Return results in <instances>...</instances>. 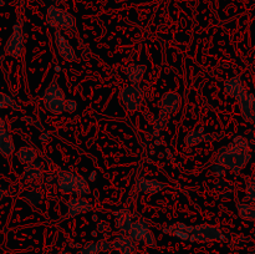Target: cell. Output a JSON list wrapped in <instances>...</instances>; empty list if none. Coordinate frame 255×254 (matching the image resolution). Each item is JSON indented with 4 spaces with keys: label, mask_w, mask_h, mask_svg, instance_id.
Here are the masks:
<instances>
[{
    "label": "cell",
    "mask_w": 255,
    "mask_h": 254,
    "mask_svg": "<svg viewBox=\"0 0 255 254\" xmlns=\"http://www.w3.org/2000/svg\"><path fill=\"white\" fill-rule=\"evenodd\" d=\"M251 158L252 148L249 141L244 136H237L228 146L218 152L216 163L239 173L242 169L246 168Z\"/></svg>",
    "instance_id": "6da1fadb"
},
{
    "label": "cell",
    "mask_w": 255,
    "mask_h": 254,
    "mask_svg": "<svg viewBox=\"0 0 255 254\" xmlns=\"http://www.w3.org/2000/svg\"><path fill=\"white\" fill-rule=\"evenodd\" d=\"M57 187L66 194L85 197L90 193V187L86 179L80 174L70 171H60L57 173Z\"/></svg>",
    "instance_id": "7a4b0ae2"
},
{
    "label": "cell",
    "mask_w": 255,
    "mask_h": 254,
    "mask_svg": "<svg viewBox=\"0 0 255 254\" xmlns=\"http://www.w3.org/2000/svg\"><path fill=\"white\" fill-rule=\"evenodd\" d=\"M46 22L54 29L75 31L76 30V19L71 12L57 6H50L46 11Z\"/></svg>",
    "instance_id": "3957f363"
},
{
    "label": "cell",
    "mask_w": 255,
    "mask_h": 254,
    "mask_svg": "<svg viewBox=\"0 0 255 254\" xmlns=\"http://www.w3.org/2000/svg\"><path fill=\"white\" fill-rule=\"evenodd\" d=\"M24 45H25V31H24V25H22L21 19L16 21L14 25L12 32L10 34L9 39L6 40L4 46L5 54L9 55L10 57L14 59H20L24 52Z\"/></svg>",
    "instance_id": "277c9868"
},
{
    "label": "cell",
    "mask_w": 255,
    "mask_h": 254,
    "mask_svg": "<svg viewBox=\"0 0 255 254\" xmlns=\"http://www.w3.org/2000/svg\"><path fill=\"white\" fill-rule=\"evenodd\" d=\"M189 241L197 243H209V242L226 241V236L217 227L211 224H198V226H192Z\"/></svg>",
    "instance_id": "5b68a950"
},
{
    "label": "cell",
    "mask_w": 255,
    "mask_h": 254,
    "mask_svg": "<svg viewBox=\"0 0 255 254\" xmlns=\"http://www.w3.org/2000/svg\"><path fill=\"white\" fill-rule=\"evenodd\" d=\"M143 97V90L138 85H129V86L124 87L120 92V100H121L125 110L128 112L137 111L142 106Z\"/></svg>",
    "instance_id": "8992f818"
},
{
    "label": "cell",
    "mask_w": 255,
    "mask_h": 254,
    "mask_svg": "<svg viewBox=\"0 0 255 254\" xmlns=\"http://www.w3.org/2000/svg\"><path fill=\"white\" fill-rule=\"evenodd\" d=\"M182 105V97L178 92L169 91L162 96L159 101V109H161V117H168L169 115L174 114L179 110Z\"/></svg>",
    "instance_id": "52a82bcc"
},
{
    "label": "cell",
    "mask_w": 255,
    "mask_h": 254,
    "mask_svg": "<svg viewBox=\"0 0 255 254\" xmlns=\"http://www.w3.org/2000/svg\"><path fill=\"white\" fill-rule=\"evenodd\" d=\"M55 37V45H56L57 52L60 54V56L65 60V61L74 62L77 60L76 52H75L74 47L71 46V44L69 42V40L66 39L64 34L59 30H55L54 32Z\"/></svg>",
    "instance_id": "ba28073f"
},
{
    "label": "cell",
    "mask_w": 255,
    "mask_h": 254,
    "mask_svg": "<svg viewBox=\"0 0 255 254\" xmlns=\"http://www.w3.org/2000/svg\"><path fill=\"white\" fill-rule=\"evenodd\" d=\"M66 207V216L69 218H74V217L80 216V214L87 213L92 209V204L85 197H72L67 201Z\"/></svg>",
    "instance_id": "9c48e42d"
},
{
    "label": "cell",
    "mask_w": 255,
    "mask_h": 254,
    "mask_svg": "<svg viewBox=\"0 0 255 254\" xmlns=\"http://www.w3.org/2000/svg\"><path fill=\"white\" fill-rule=\"evenodd\" d=\"M239 110H241L242 117L248 124L255 122V96L251 92L247 91L243 97L238 100Z\"/></svg>",
    "instance_id": "30bf717a"
},
{
    "label": "cell",
    "mask_w": 255,
    "mask_h": 254,
    "mask_svg": "<svg viewBox=\"0 0 255 254\" xmlns=\"http://www.w3.org/2000/svg\"><path fill=\"white\" fill-rule=\"evenodd\" d=\"M224 92H226L228 96L233 97V99H236L237 101H238L241 97H243L244 95L247 94L243 80L239 76H234L226 80V81H224Z\"/></svg>",
    "instance_id": "8fae6325"
},
{
    "label": "cell",
    "mask_w": 255,
    "mask_h": 254,
    "mask_svg": "<svg viewBox=\"0 0 255 254\" xmlns=\"http://www.w3.org/2000/svg\"><path fill=\"white\" fill-rule=\"evenodd\" d=\"M112 249L119 254H133L137 249L136 242L132 241L128 236H117L112 242Z\"/></svg>",
    "instance_id": "7c38bea8"
},
{
    "label": "cell",
    "mask_w": 255,
    "mask_h": 254,
    "mask_svg": "<svg viewBox=\"0 0 255 254\" xmlns=\"http://www.w3.org/2000/svg\"><path fill=\"white\" fill-rule=\"evenodd\" d=\"M192 226H187V224L181 223H172L163 228V232L168 236L174 237V238L182 239V241H189V236H191Z\"/></svg>",
    "instance_id": "4fadbf2b"
},
{
    "label": "cell",
    "mask_w": 255,
    "mask_h": 254,
    "mask_svg": "<svg viewBox=\"0 0 255 254\" xmlns=\"http://www.w3.org/2000/svg\"><path fill=\"white\" fill-rule=\"evenodd\" d=\"M166 184L162 183V182L157 181V179H151V178H139L137 181V189L142 193L146 194H156L159 193L161 191H163Z\"/></svg>",
    "instance_id": "5bb4252c"
},
{
    "label": "cell",
    "mask_w": 255,
    "mask_h": 254,
    "mask_svg": "<svg viewBox=\"0 0 255 254\" xmlns=\"http://www.w3.org/2000/svg\"><path fill=\"white\" fill-rule=\"evenodd\" d=\"M115 223H116L117 229L122 233H128L132 226V217L128 209L121 208L115 212Z\"/></svg>",
    "instance_id": "9a60e30c"
},
{
    "label": "cell",
    "mask_w": 255,
    "mask_h": 254,
    "mask_svg": "<svg viewBox=\"0 0 255 254\" xmlns=\"http://www.w3.org/2000/svg\"><path fill=\"white\" fill-rule=\"evenodd\" d=\"M149 231H151L149 224L147 223L144 219H138L137 222H133V223H132L131 229H129V232L127 234H128V237L132 241L137 243V242L143 241L144 236H146Z\"/></svg>",
    "instance_id": "2e32d148"
},
{
    "label": "cell",
    "mask_w": 255,
    "mask_h": 254,
    "mask_svg": "<svg viewBox=\"0 0 255 254\" xmlns=\"http://www.w3.org/2000/svg\"><path fill=\"white\" fill-rule=\"evenodd\" d=\"M147 71L146 65L131 64L125 69V75L132 85H138Z\"/></svg>",
    "instance_id": "e0dca14e"
},
{
    "label": "cell",
    "mask_w": 255,
    "mask_h": 254,
    "mask_svg": "<svg viewBox=\"0 0 255 254\" xmlns=\"http://www.w3.org/2000/svg\"><path fill=\"white\" fill-rule=\"evenodd\" d=\"M214 136L211 133H207L203 128L193 129L189 133H187L186 138H184V143L187 146H196V144L203 143V142L213 141Z\"/></svg>",
    "instance_id": "ac0fdd59"
},
{
    "label": "cell",
    "mask_w": 255,
    "mask_h": 254,
    "mask_svg": "<svg viewBox=\"0 0 255 254\" xmlns=\"http://www.w3.org/2000/svg\"><path fill=\"white\" fill-rule=\"evenodd\" d=\"M14 152L15 144L11 134L6 129L0 131V154H2L4 157H10L14 154Z\"/></svg>",
    "instance_id": "d6986e66"
},
{
    "label": "cell",
    "mask_w": 255,
    "mask_h": 254,
    "mask_svg": "<svg viewBox=\"0 0 255 254\" xmlns=\"http://www.w3.org/2000/svg\"><path fill=\"white\" fill-rule=\"evenodd\" d=\"M42 177V164L40 162H34L31 164H27L22 172V178L26 182H32L40 179Z\"/></svg>",
    "instance_id": "ffe728a7"
},
{
    "label": "cell",
    "mask_w": 255,
    "mask_h": 254,
    "mask_svg": "<svg viewBox=\"0 0 255 254\" xmlns=\"http://www.w3.org/2000/svg\"><path fill=\"white\" fill-rule=\"evenodd\" d=\"M16 157H17V159H19L20 163L27 166V164H31V163H34V162H36L37 152L35 151L32 147L24 146V147H21V148L17 149Z\"/></svg>",
    "instance_id": "44dd1931"
},
{
    "label": "cell",
    "mask_w": 255,
    "mask_h": 254,
    "mask_svg": "<svg viewBox=\"0 0 255 254\" xmlns=\"http://www.w3.org/2000/svg\"><path fill=\"white\" fill-rule=\"evenodd\" d=\"M214 191L218 194L221 198H228L233 194L234 192V186L231 181H227V179L221 178L216 182L214 184Z\"/></svg>",
    "instance_id": "7402d4cb"
},
{
    "label": "cell",
    "mask_w": 255,
    "mask_h": 254,
    "mask_svg": "<svg viewBox=\"0 0 255 254\" xmlns=\"http://www.w3.org/2000/svg\"><path fill=\"white\" fill-rule=\"evenodd\" d=\"M237 211L238 216L244 221H255V203H237Z\"/></svg>",
    "instance_id": "603a6c76"
},
{
    "label": "cell",
    "mask_w": 255,
    "mask_h": 254,
    "mask_svg": "<svg viewBox=\"0 0 255 254\" xmlns=\"http://www.w3.org/2000/svg\"><path fill=\"white\" fill-rule=\"evenodd\" d=\"M51 99H65L64 90L60 87L57 81H52L51 84L46 87L44 94H42V100H44V101H47V100Z\"/></svg>",
    "instance_id": "cb8c5ba5"
},
{
    "label": "cell",
    "mask_w": 255,
    "mask_h": 254,
    "mask_svg": "<svg viewBox=\"0 0 255 254\" xmlns=\"http://www.w3.org/2000/svg\"><path fill=\"white\" fill-rule=\"evenodd\" d=\"M45 109L47 111H50L54 115H61L64 114L65 106H66V99H51L47 100V101H44Z\"/></svg>",
    "instance_id": "d4e9b609"
},
{
    "label": "cell",
    "mask_w": 255,
    "mask_h": 254,
    "mask_svg": "<svg viewBox=\"0 0 255 254\" xmlns=\"http://www.w3.org/2000/svg\"><path fill=\"white\" fill-rule=\"evenodd\" d=\"M102 252V243L101 242H91L82 247L77 254H99Z\"/></svg>",
    "instance_id": "484cf974"
},
{
    "label": "cell",
    "mask_w": 255,
    "mask_h": 254,
    "mask_svg": "<svg viewBox=\"0 0 255 254\" xmlns=\"http://www.w3.org/2000/svg\"><path fill=\"white\" fill-rule=\"evenodd\" d=\"M4 109L19 110L20 107L11 96H9L7 94H4V92H0V110Z\"/></svg>",
    "instance_id": "4316f807"
},
{
    "label": "cell",
    "mask_w": 255,
    "mask_h": 254,
    "mask_svg": "<svg viewBox=\"0 0 255 254\" xmlns=\"http://www.w3.org/2000/svg\"><path fill=\"white\" fill-rule=\"evenodd\" d=\"M246 198L247 201L255 203V177H248L246 181Z\"/></svg>",
    "instance_id": "83f0119b"
},
{
    "label": "cell",
    "mask_w": 255,
    "mask_h": 254,
    "mask_svg": "<svg viewBox=\"0 0 255 254\" xmlns=\"http://www.w3.org/2000/svg\"><path fill=\"white\" fill-rule=\"evenodd\" d=\"M24 201L29 203L30 206H36L42 201V193L36 189H31L24 196Z\"/></svg>",
    "instance_id": "f1b7e54d"
},
{
    "label": "cell",
    "mask_w": 255,
    "mask_h": 254,
    "mask_svg": "<svg viewBox=\"0 0 255 254\" xmlns=\"http://www.w3.org/2000/svg\"><path fill=\"white\" fill-rule=\"evenodd\" d=\"M142 243L146 244L147 247H149V248H156L157 246V242H156V238H154V234L152 233L151 231L148 232V233L144 236L143 241H142Z\"/></svg>",
    "instance_id": "f546056e"
},
{
    "label": "cell",
    "mask_w": 255,
    "mask_h": 254,
    "mask_svg": "<svg viewBox=\"0 0 255 254\" xmlns=\"http://www.w3.org/2000/svg\"><path fill=\"white\" fill-rule=\"evenodd\" d=\"M77 107H79V105H77V102L75 101L74 99L66 100V106H65V111L72 114V112L76 111Z\"/></svg>",
    "instance_id": "4dcf8cb0"
},
{
    "label": "cell",
    "mask_w": 255,
    "mask_h": 254,
    "mask_svg": "<svg viewBox=\"0 0 255 254\" xmlns=\"http://www.w3.org/2000/svg\"><path fill=\"white\" fill-rule=\"evenodd\" d=\"M212 172H213L217 177H224V174L227 173V168L226 167L221 166V164L216 163L213 167H212Z\"/></svg>",
    "instance_id": "1f68e13d"
},
{
    "label": "cell",
    "mask_w": 255,
    "mask_h": 254,
    "mask_svg": "<svg viewBox=\"0 0 255 254\" xmlns=\"http://www.w3.org/2000/svg\"><path fill=\"white\" fill-rule=\"evenodd\" d=\"M4 129H6V124H5L4 119L0 116V131H4Z\"/></svg>",
    "instance_id": "d6a6232c"
},
{
    "label": "cell",
    "mask_w": 255,
    "mask_h": 254,
    "mask_svg": "<svg viewBox=\"0 0 255 254\" xmlns=\"http://www.w3.org/2000/svg\"><path fill=\"white\" fill-rule=\"evenodd\" d=\"M2 198H4V191H2V189L0 188V201H1Z\"/></svg>",
    "instance_id": "836d02e7"
},
{
    "label": "cell",
    "mask_w": 255,
    "mask_h": 254,
    "mask_svg": "<svg viewBox=\"0 0 255 254\" xmlns=\"http://www.w3.org/2000/svg\"><path fill=\"white\" fill-rule=\"evenodd\" d=\"M4 4H5V0H0V7H1Z\"/></svg>",
    "instance_id": "e575fe53"
},
{
    "label": "cell",
    "mask_w": 255,
    "mask_h": 254,
    "mask_svg": "<svg viewBox=\"0 0 255 254\" xmlns=\"http://www.w3.org/2000/svg\"><path fill=\"white\" fill-rule=\"evenodd\" d=\"M55 254H69V253H67V252H57V253Z\"/></svg>",
    "instance_id": "d590c367"
},
{
    "label": "cell",
    "mask_w": 255,
    "mask_h": 254,
    "mask_svg": "<svg viewBox=\"0 0 255 254\" xmlns=\"http://www.w3.org/2000/svg\"><path fill=\"white\" fill-rule=\"evenodd\" d=\"M117 2H124V1H126V0H116Z\"/></svg>",
    "instance_id": "8d00e7d4"
},
{
    "label": "cell",
    "mask_w": 255,
    "mask_h": 254,
    "mask_svg": "<svg viewBox=\"0 0 255 254\" xmlns=\"http://www.w3.org/2000/svg\"><path fill=\"white\" fill-rule=\"evenodd\" d=\"M60 1H61V2H65V1H67V0H60Z\"/></svg>",
    "instance_id": "74e56055"
},
{
    "label": "cell",
    "mask_w": 255,
    "mask_h": 254,
    "mask_svg": "<svg viewBox=\"0 0 255 254\" xmlns=\"http://www.w3.org/2000/svg\"><path fill=\"white\" fill-rule=\"evenodd\" d=\"M249 254H255V253H249Z\"/></svg>",
    "instance_id": "f35d334b"
}]
</instances>
